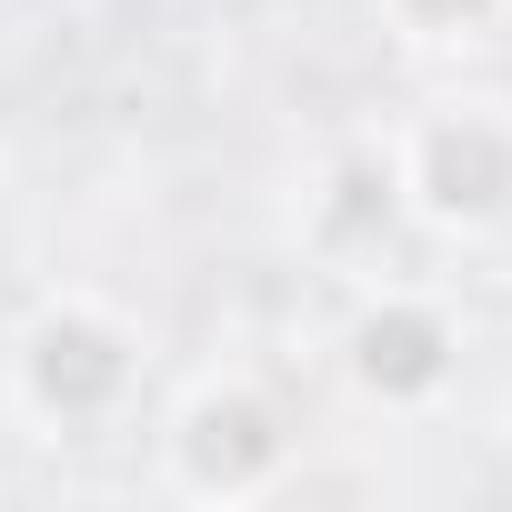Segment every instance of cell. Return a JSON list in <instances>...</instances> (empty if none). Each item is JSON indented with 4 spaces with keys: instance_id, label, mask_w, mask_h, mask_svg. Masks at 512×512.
<instances>
[{
    "instance_id": "5",
    "label": "cell",
    "mask_w": 512,
    "mask_h": 512,
    "mask_svg": "<svg viewBox=\"0 0 512 512\" xmlns=\"http://www.w3.org/2000/svg\"><path fill=\"white\" fill-rule=\"evenodd\" d=\"M302 221H312V251H322V262H342V272H372L382 251H392V241L412 231V201H402L392 141H382V131L342 141V151L322 161V181H312Z\"/></svg>"
},
{
    "instance_id": "2",
    "label": "cell",
    "mask_w": 512,
    "mask_h": 512,
    "mask_svg": "<svg viewBox=\"0 0 512 512\" xmlns=\"http://www.w3.org/2000/svg\"><path fill=\"white\" fill-rule=\"evenodd\" d=\"M382 141H392L412 231H432V241H492V231H512V101L452 91V101H422Z\"/></svg>"
},
{
    "instance_id": "3",
    "label": "cell",
    "mask_w": 512,
    "mask_h": 512,
    "mask_svg": "<svg viewBox=\"0 0 512 512\" xmlns=\"http://www.w3.org/2000/svg\"><path fill=\"white\" fill-rule=\"evenodd\" d=\"M292 412L262 372H191L161 412V482L191 502H262L292 482Z\"/></svg>"
},
{
    "instance_id": "4",
    "label": "cell",
    "mask_w": 512,
    "mask_h": 512,
    "mask_svg": "<svg viewBox=\"0 0 512 512\" xmlns=\"http://www.w3.org/2000/svg\"><path fill=\"white\" fill-rule=\"evenodd\" d=\"M342 382L382 412V422H422V412H442L452 392H462V352H472V332H462V312L432 292V282H362V302L342 312Z\"/></svg>"
},
{
    "instance_id": "6",
    "label": "cell",
    "mask_w": 512,
    "mask_h": 512,
    "mask_svg": "<svg viewBox=\"0 0 512 512\" xmlns=\"http://www.w3.org/2000/svg\"><path fill=\"white\" fill-rule=\"evenodd\" d=\"M382 21H392L412 51H482V41L512 21V0H382Z\"/></svg>"
},
{
    "instance_id": "1",
    "label": "cell",
    "mask_w": 512,
    "mask_h": 512,
    "mask_svg": "<svg viewBox=\"0 0 512 512\" xmlns=\"http://www.w3.org/2000/svg\"><path fill=\"white\" fill-rule=\"evenodd\" d=\"M0 392L11 412L51 442H101L131 432V412L151 402V332L111 302V292H41L11 342H0Z\"/></svg>"
}]
</instances>
